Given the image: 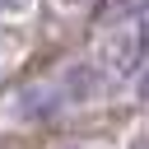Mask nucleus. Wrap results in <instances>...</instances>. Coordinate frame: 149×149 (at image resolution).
<instances>
[{"instance_id": "1", "label": "nucleus", "mask_w": 149, "mask_h": 149, "mask_svg": "<svg viewBox=\"0 0 149 149\" xmlns=\"http://www.w3.org/2000/svg\"><path fill=\"white\" fill-rule=\"evenodd\" d=\"M140 51H144V23H140V19H126V23H121V28H112V37L102 42V61H107L116 74L135 70Z\"/></svg>"}, {"instance_id": "3", "label": "nucleus", "mask_w": 149, "mask_h": 149, "mask_svg": "<svg viewBox=\"0 0 149 149\" xmlns=\"http://www.w3.org/2000/svg\"><path fill=\"white\" fill-rule=\"evenodd\" d=\"M33 0H0V14H14V9H28Z\"/></svg>"}, {"instance_id": "2", "label": "nucleus", "mask_w": 149, "mask_h": 149, "mask_svg": "<svg viewBox=\"0 0 149 149\" xmlns=\"http://www.w3.org/2000/svg\"><path fill=\"white\" fill-rule=\"evenodd\" d=\"M140 9H149V0H107L102 19H135Z\"/></svg>"}, {"instance_id": "5", "label": "nucleus", "mask_w": 149, "mask_h": 149, "mask_svg": "<svg viewBox=\"0 0 149 149\" xmlns=\"http://www.w3.org/2000/svg\"><path fill=\"white\" fill-rule=\"evenodd\" d=\"M135 149H149V140H140V144H135Z\"/></svg>"}, {"instance_id": "4", "label": "nucleus", "mask_w": 149, "mask_h": 149, "mask_svg": "<svg viewBox=\"0 0 149 149\" xmlns=\"http://www.w3.org/2000/svg\"><path fill=\"white\" fill-rule=\"evenodd\" d=\"M135 88H140V98H149V65H144V74H140V84H135Z\"/></svg>"}]
</instances>
